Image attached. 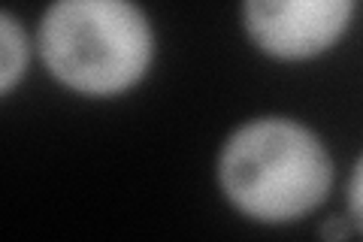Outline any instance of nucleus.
Wrapping results in <instances>:
<instances>
[{
  "mask_svg": "<svg viewBox=\"0 0 363 242\" xmlns=\"http://www.w3.org/2000/svg\"><path fill=\"white\" fill-rule=\"evenodd\" d=\"M357 0H242L245 33L276 61H312L330 52L354 21Z\"/></svg>",
  "mask_w": 363,
  "mask_h": 242,
  "instance_id": "3",
  "label": "nucleus"
},
{
  "mask_svg": "<svg viewBox=\"0 0 363 242\" xmlns=\"http://www.w3.org/2000/svg\"><path fill=\"white\" fill-rule=\"evenodd\" d=\"M348 218L357 230H363V155L354 160V170L348 176Z\"/></svg>",
  "mask_w": 363,
  "mask_h": 242,
  "instance_id": "5",
  "label": "nucleus"
},
{
  "mask_svg": "<svg viewBox=\"0 0 363 242\" xmlns=\"http://www.w3.org/2000/svg\"><path fill=\"white\" fill-rule=\"evenodd\" d=\"M227 203L257 224L300 221L327 200L333 160L312 128L285 115L240 124L218 155Z\"/></svg>",
  "mask_w": 363,
  "mask_h": 242,
  "instance_id": "1",
  "label": "nucleus"
},
{
  "mask_svg": "<svg viewBox=\"0 0 363 242\" xmlns=\"http://www.w3.org/2000/svg\"><path fill=\"white\" fill-rule=\"evenodd\" d=\"M28 33L13 13H0V94H13V88L28 70Z\"/></svg>",
  "mask_w": 363,
  "mask_h": 242,
  "instance_id": "4",
  "label": "nucleus"
},
{
  "mask_svg": "<svg viewBox=\"0 0 363 242\" xmlns=\"http://www.w3.org/2000/svg\"><path fill=\"white\" fill-rule=\"evenodd\" d=\"M37 52L58 85L82 97H118L155 61V31L133 0H52Z\"/></svg>",
  "mask_w": 363,
  "mask_h": 242,
  "instance_id": "2",
  "label": "nucleus"
}]
</instances>
